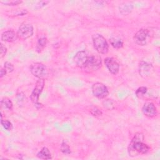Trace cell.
<instances>
[{
	"mask_svg": "<svg viewBox=\"0 0 160 160\" xmlns=\"http://www.w3.org/2000/svg\"><path fill=\"white\" fill-rule=\"evenodd\" d=\"M143 140L144 136L141 132H138L134 136L128 147L129 156L134 157L138 154H145L148 152L149 147L143 142Z\"/></svg>",
	"mask_w": 160,
	"mask_h": 160,
	"instance_id": "cell-1",
	"label": "cell"
},
{
	"mask_svg": "<svg viewBox=\"0 0 160 160\" xmlns=\"http://www.w3.org/2000/svg\"><path fill=\"white\" fill-rule=\"evenodd\" d=\"M44 79H39L34 88V89L30 96V98L32 103L34 104L37 109H41L42 107V104L39 102V96L41 95L42 89L44 87Z\"/></svg>",
	"mask_w": 160,
	"mask_h": 160,
	"instance_id": "cell-2",
	"label": "cell"
},
{
	"mask_svg": "<svg viewBox=\"0 0 160 160\" xmlns=\"http://www.w3.org/2000/svg\"><path fill=\"white\" fill-rule=\"evenodd\" d=\"M92 39L94 47L99 53L105 54L108 52L109 45L106 39L101 34H93L92 36Z\"/></svg>",
	"mask_w": 160,
	"mask_h": 160,
	"instance_id": "cell-3",
	"label": "cell"
},
{
	"mask_svg": "<svg viewBox=\"0 0 160 160\" xmlns=\"http://www.w3.org/2000/svg\"><path fill=\"white\" fill-rule=\"evenodd\" d=\"M31 74L38 79H45L48 78L49 72L46 66L40 62H35L30 66Z\"/></svg>",
	"mask_w": 160,
	"mask_h": 160,
	"instance_id": "cell-4",
	"label": "cell"
},
{
	"mask_svg": "<svg viewBox=\"0 0 160 160\" xmlns=\"http://www.w3.org/2000/svg\"><path fill=\"white\" fill-rule=\"evenodd\" d=\"M101 58L98 55H91L89 56L88 60L82 68L86 72H92L98 70L101 67Z\"/></svg>",
	"mask_w": 160,
	"mask_h": 160,
	"instance_id": "cell-5",
	"label": "cell"
},
{
	"mask_svg": "<svg viewBox=\"0 0 160 160\" xmlns=\"http://www.w3.org/2000/svg\"><path fill=\"white\" fill-rule=\"evenodd\" d=\"M33 32L34 30L32 26L29 23L24 22L19 26L17 34L18 38L22 40H25L31 37L33 34Z\"/></svg>",
	"mask_w": 160,
	"mask_h": 160,
	"instance_id": "cell-6",
	"label": "cell"
},
{
	"mask_svg": "<svg viewBox=\"0 0 160 160\" xmlns=\"http://www.w3.org/2000/svg\"><path fill=\"white\" fill-rule=\"evenodd\" d=\"M93 95L98 99H104L109 94L108 88L101 82H96L92 86Z\"/></svg>",
	"mask_w": 160,
	"mask_h": 160,
	"instance_id": "cell-7",
	"label": "cell"
},
{
	"mask_svg": "<svg viewBox=\"0 0 160 160\" xmlns=\"http://www.w3.org/2000/svg\"><path fill=\"white\" fill-rule=\"evenodd\" d=\"M150 36L149 31L147 29H139L134 35V40L139 46H144L147 44L148 37Z\"/></svg>",
	"mask_w": 160,
	"mask_h": 160,
	"instance_id": "cell-8",
	"label": "cell"
},
{
	"mask_svg": "<svg viewBox=\"0 0 160 160\" xmlns=\"http://www.w3.org/2000/svg\"><path fill=\"white\" fill-rule=\"evenodd\" d=\"M89 56L88 53L86 51H78L74 57V62L78 67L82 69L86 65Z\"/></svg>",
	"mask_w": 160,
	"mask_h": 160,
	"instance_id": "cell-9",
	"label": "cell"
},
{
	"mask_svg": "<svg viewBox=\"0 0 160 160\" xmlns=\"http://www.w3.org/2000/svg\"><path fill=\"white\" fill-rule=\"evenodd\" d=\"M142 112L144 116L148 118H154L157 115V109L154 103L147 102L144 103L142 108Z\"/></svg>",
	"mask_w": 160,
	"mask_h": 160,
	"instance_id": "cell-10",
	"label": "cell"
},
{
	"mask_svg": "<svg viewBox=\"0 0 160 160\" xmlns=\"http://www.w3.org/2000/svg\"><path fill=\"white\" fill-rule=\"evenodd\" d=\"M104 64L111 74H116L118 73L119 70V64L114 58L111 57L105 58Z\"/></svg>",
	"mask_w": 160,
	"mask_h": 160,
	"instance_id": "cell-11",
	"label": "cell"
},
{
	"mask_svg": "<svg viewBox=\"0 0 160 160\" xmlns=\"http://www.w3.org/2000/svg\"><path fill=\"white\" fill-rule=\"evenodd\" d=\"M153 71L152 66L144 61H141L139 64V73L142 78H146L151 75Z\"/></svg>",
	"mask_w": 160,
	"mask_h": 160,
	"instance_id": "cell-12",
	"label": "cell"
},
{
	"mask_svg": "<svg viewBox=\"0 0 160 160\" xmlns=\"http://www.w3.org/2000/svg\"><path fill=\"white\" fill-rule=\"evenodd\" d=\"M18 38V36L17 32L13 30H8L4 31L1 34V39L5 42H12L16 41Z\"/></svg>",
	"mask_w": 160,
	"mask_h": 160,
	"instance_id": "cell-13",
	"label": "cell"
},
{
	"mask_svg": "<svg viewBox=\"0 0 160 160\" xmlns=\"http://www.w3.org/2000/svg\"><path fill=\"white\" fill-rule=\"evenodd\" d=\"M37 157L42 159H50L52 158L51 154L46 147H43L37 154Z\"/></svg>",
	"mask_w": 160,
	"mask_h": 160,
	"instance_id": "cell-14",
	"label": "cell"
},
{
	"mask_svg": "<svg viewBox=\"0 0 160 160\" xmlns=\"http://www.w3.org/2000/svg\"><path fill=\"white\" fill-rule=\"evenodd\" d=\"M46 44H47V39L46 37H41L39 38L37 42V46H36V51L38 53L41 52L46 47Z\"/></svg>",
	"mask_w": 160,
	"mask_h": 160,
	"instance_id": "cell-15",
	"label": "cell"
},
{
	"mask_svg": "<svg viewBox=\"0 0 160 160\" xmlns=\"http://www.w3.org/2000/svg\"><path fill=\"white\" fill-rule=\"evenodd\" d=\"M1 108L8 110H11L13 106L11 100L8 98H2L1 101Z\"/></svg>",
	"mask_w": 160,
	"mask_h": 160,
	"instance_id": "cell-16",
	"label": "cell"
},
{
	"mask_svg": "<svg viewBox=\"0 0 160 160\" xmlns=\"http://www.w3.org/2000/svg\"><path fill=\"white\" fill-rule=\"evenodd\" d=\"M109 42L111 45L116 48V49H119L121 48L123 46V42L121 39L116 38H111L109 39Z\"/></svg>",
	"mask_w": 160,
	"mask_h": 160,
	"instance_id": "cell-17",
	"label": "cell"
},
{
	"mask_svg": "<svg viewBox=\"0 0 160 160\" xmlns=\"http://www.w3.org/2000/svg\"><path fill=\"white\" fill-rule=\"evenodd\" d=\"M132 8L133 6L131 4H125L124 5H122L119 7V11L123 15H126L131 12Z\"/></svg>",
	"mask_w": 160,
	"mask_h": 160,
	"instance_id": "cell-18",
	"label": "cell"
},
{
	"mask_svg": "<svg viewBox=\"0 0 160 160\" xmlns=\"http://www.w3.org/2000/svg\"><path fill=\"white\" fill-rule=\"evenodd\" d=\"M1 123L2 127L7 131H11L13 128L12 123L7 119H2V117L1 116Z\"/></svg>",
	"mask_w": 160,
	"mask_h": 160,
	"instance_id": "cell-19",
	"label": "cell"
},
{
	"mask_svg": "<svg viewBox=\"0 0 160 160\" xmlns=\"http://www.w3.org/2000/svg\"><path fill=\"white\" fill-rule=\"evenodd\" d=\"M148 89L145 86H141L138 88V89L136 91V96L138 98H142L147 92Z\"/></svg>",
	"mask_w": 160,
	"mask_h": 160,
	"instance_id": "cell-20",
	"label": "cell"
},
{
	"mask_svg": "<svg viewBox=\"0 0 160 160\" xmlns=\"http://www.w3.org/2000/svg\"><path fill=\"white\" fill-rule=\"evenodd\" d=\"M60 149H61V151L64 154H69L71 152V149H70L69 145L64 141H63L62 142V144L61 145Z\"/></svg>",
	"mask_w": 160,
	"mask_h": 160,
	"instance_id": "cell-21",
	"label": "cell"
},
{
	"mask_svg": "<svg viewBox=\"0 0 160 160\" xmlns=\"http://www.w3.org/2000/svg\"><path fill=\"white\" fill-rule=\"evenodd\" d=\"M103 106L108 109H112L114 108V103L111 99H106L102 102Z\"/></svg>",
	"mask_w": 160,
	"mask_h": 160,
	"instance_id": "cell-22",
	"label": "cell"
},
{
	"mask_svg": "<svg viewBox=\"0 0 160 160\" xmlns=\"http://www.w3.org/2000/svg\"><path fill=\"white\" fill-rule=\"evenodd\" d=\"M22 2V1H1V3L4 4V5H7V6H16V5H18L19 4H21Z\"/></svg>",
	"mask_w": 160,
	"mask_h": 160,
	"instance_id": "cell-23",
	"label": "cell"
},
{
	"mask_svg": "<svg viewBox=\"0 0 160 160\" xmlns=\"http://www.w3.org/2000/svg\"><path fill=\"white\" fill-rule=\"evenodd\" d=\"M90 112L91 114L94 116H100L102 115V111H101V109H99L97 107H93L91 110H90Z\"/></svg>",
	"mask_w": 160,
	"mask_h": 160,
	"instance_id": "cell-24",
	"label": "cell"
},
{
	"mask_svg": "<svg viewBox=\"0 0 160 160\" xmlns=\"http://www.w3.org/2000/svg\"><path fill=\"white\" fill-rule=\"evenodd\" d=\"M4 68L8 72H11L14 71V66L9 62H5Z\"/></svg>",
	"mask_w": 160,
	"mask_h": 160,
	"instance_id": "cell-25",
	"label": "cell"
},
{
	"mask_svg": "<svg viewBox=\"0 0 160 160\" xmlns=\"http://www.w3.org/2000/svg\"><path fill=\"white\" fill-rule=\"evenodd\" d=\"M0 49H1L0 50V57H1V58H2L6 54L7 49L2 43H1V48H0Z\"/></svg>",
	"mask_w": 160,
	"mask_h": 160,
	"instance_id": "cell-26",
	"label": "cell"
},
{
	"mask_svg": "<svg viewBox=\"0 0 160 160\" xmlns=\"http://www.w3.org/2000/svg\"><path fill=\"white\" fill-rule=\"evenodd\" d=\"M7 71L4 68H1V71H0V77L1 78H2L3 76H4L6 73H7Z\"/></svg>",
	"mask_w": 160,
	"mask_h": 160,
	"instance_id": "cell-27",
	"label": "cell"
}]
</instances>
